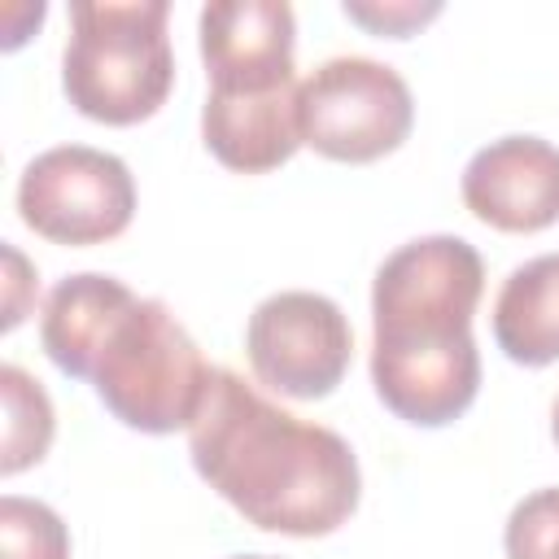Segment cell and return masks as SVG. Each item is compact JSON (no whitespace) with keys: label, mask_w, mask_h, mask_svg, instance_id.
Instances as JSON below:
<instances>
[{"label":"cell","mask_w":559,"mask_h":559,"mask_svg":"<svg viewBox=\"0 0 559 559\" xmlns=\"http://www.w3.org/2000/svg\"><path fill=\"white\" fill-rule=\"evenodd\" d=\"M507 559H559V485L520 498L502 528Z\"/></svg>","instance_id":"5bb4252c"},{"label":"cell","mask_w":559,"mask_h":559,"mask_svg":"<svg viewBox=\"0 0 559 559\" xmlns=\"http://www.w3.org/2000/svg\"><path fill=\"white\" fill-rule=\"evenodd\" d=\"M231 559H271V555H231Z\"/></svg>","instance_id":"ac0fdd59"},{"label":"cell","mask_w":559,"mask_h":559,"mask_svg":"<svg viewBox=\"0 0 559 559\" xmlns=\"http://www.w3.org/2000/svg\"><path fill=\"white\" fill-rule=\"evenodd\" d=\"M39 341L66 376L92 380L114 419L153 437L192 428L214 371L157 297L100 271L66 275L44 297Z\"/></svg>","instance_id":"3957f363"},{"label":"cell","mask_w":559,"mask_h":559,"mask_svg":"<svg viewBox=\"0 0 559 559\" xmlns=\"http://www.w3.org/2000/svg\"><path fill=\"white\" fill-rule=\"evenodd\" d=\"M415 122L406 79L371 57H332L301 83V144L332 162H376Z\"/></svg>","instance_id":"5b68a950"},{"label":"cell","mask_w":559,"mask_h":559,"mask_svg":"<svg viewBox=\"0 0 559 559\" xmlns=\"http://www.w3.org/2000/svg\"><path fill=\"white\" fill-rule=\"evenodd\" d=\"M463 205L498 231H546L559 223V148L542 135H502L463 166Z\"/></svg>","instance_id":"9c48e42d"},{"label":"cell","mask_w":559,"mask_h":559,"mask_svg":"<svg viewBox=\"0 0 559 559\" xmlns=\"http://www.w3.org/2000/svg\"><path fill=\"white\" fill-rule=\"evenodd\" d=\"M188 454L197 476L266 533L328 537L362 493L358 459L341 432L266 402L227 367L210 371Z\"/></svg>","instance_id":"6da1fadb"},{"label":"cell","mask_w":559,"mask_h":559,"mask_svg":"<svg viewBox=\"0 0 559 559\" xmlns=\"http://www.w3.org/2000/svg\"><path fill=\"white\" fill-rule=\"evenodd\" d=\"M245 354L266 389L314 402L345 380L354 358V332L332 297L310 288H284L253 306L245 328Z\"/></svg>","instance_id":"52a82bcc"},{"label":"cell","mask_w":559,"mask_h":559,"mask_svg":"<svg viewBox=\"0 0 559 559\" xmlns=\"http://www.w3.org/2000/svg\"><path fill=\"white\" fill-rule=\"evenodd\" d=\"M4 266H9V293H4V328H17L22 319H26V301H22V293L35 284V275H31V266H26V258L13 249V245H4Z\"/></svg>","instance_id":"2e32d148"},{"label":"cell","mask_w":559,"mask_h":559,"mask_svg":"<svg viewBox=\"0 0 559 559\" xmlns=\"http://www.w3.org/2000/svg\"><path fill=\"white\" fill-rule=\"evenodd\" d=\"M0 402H4V459L0 472L13 476L39 463L52 445V402L35 376L4 362L0 367Z\"/></svg>","instance_id":"7c38bea8"},{"label":"cell","mask_w":559,"mask_h":559,"mask_svg":"<svg viewBox=\"0 0 559 559\" xmlns=\"http://www.w3.org/2000/svg\"><path fill=\"white\" fill-rule=\"evenodd\" d=\"M197 31L210 96H266L297 83V22L284 0H214Z\"/></svg>","instance_id":"ba28073f"},{"label":"cell","mask_w":559,"mask_h":559,"mask_svg":"<svg viewBox=\"0 0 559 559\" xmlns=\"http://www.w3.org/2000/svg\"><path fill=\"white\" fill-rule=\"evenodd\" d=\"M493 341L520 367H546L559 358V253L528 258L502 280Z\"/></svg>","instance_id":"8fae6325"},{"label":"cell","mask_w":559,"mask_h":559,"mask_svg":"<svg viewBox=\"0 0 559 559\" xmlns=\"http://www.w3.org/2000/svg\"><path fill=\"white\" fill-rule=\"evenodd\" d=\"M0 559H70L61 515L35 498L9 493L0 502Z\"/></svg>","instance_id":"4fadbf2b"},{"label":"cell","mask_w":559,"mask_h":559,"mask_svg":"<svg viewBox=\"0 0 559 559\" xmlns=\"http://www.w3.org/2000/svg\"><path fill=\"white\" fill-rule=\"evenodd\" d=\"M205 148L240 175L284 166L301 148V83L266 96H205Z\"/></svg>","instance_id":"30bf717a"},{"label":"cell","mask_w":559,"mask_h":559,"mask_svg":"<svg viewBox=\"0 0 559 559\" xmlns=\"http://www.w3.org/2000/svg\"><path fill=\"white\" fill-rule=\"evenodd\" d=\"M22 223L52 245H105L131 227L135 179L122 157L92 144H57L17 179Z\"/></svg>","instance_id":"8992f818"},{"label":"cell","mask_w":559,"mask_h":559,"mask_svg":"<svg viewBox=\"0 0 559 559\" xmlns=\"http://www.w3.org/2000/svg\"><path fill=\"white\" fill-rule=\"evenodd\" d=\"M485 262L463 236H419L393 249L371 284V384L406 424L441 428L480 389L472 314Z\"/></svg>","instance_id":"7a4b0ae2"},{"label":"cell","mask_w":559,"mask_h":559,"mask_svg":"<svg viewBox=\"0 0 559 559\" xmlns=\"http://www.w3.org/2000/svg\"><path fill=\"white\" fill-rule=\"evenodd\" d=\"M441 13V4H415V0H384V4H362V0H345V17L367 26L371 35H389V39H406L411 31H419L424 22H432Z\"/></svg>","instance_id":"9a60e30c"},{"label":"cell","mask_w":559,"mask_h":559,"mask_svg":"<svg viewBox=\"0 0 559 559\" xmlns=\"http://www.w3.org/2000/svg\"><path fill=\"white\" fill-rule=\"evenodd\" d=\"M166 17H170L166 0L70 4L61 87L83 118L105 127H135L166 105L175 83Z\"/></svg>","instance_id":"277c9868"},{"label":"cell","mask_w":559,"mask_h":559,"mask_svg":"<svg viewBox=\"0 0 559 559\" xmlns=\"http://www.w3.org/2000/svg\"><path fill=\"white\" fill-rule=\"evenodd\" d=\"M550 432H555V445H559V397H555V406H550Z\"/></svg>","instance_id":"e0dca14e"}]
</instances>
